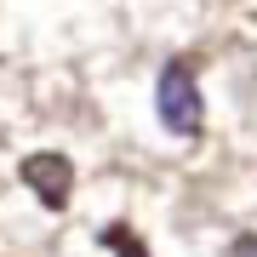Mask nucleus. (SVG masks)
I'll return each instance as SVG.
<instances>
[{
	"instance_id": "obj_3",
	"label": "nucleus",
	"mask_w": 257,
	"mask_h": 257,
	"mask_svg": "<svg viewBox=\"0 0 257 257\" xmlns=\"http://www.w3.org/2000/svg\"><path fill=\"white\" fill-rule=\"evenodd\" d=\"M109 246H114L120 257H149L143 246H132V234H126V229H109Z\"/></svg>"
},
{
	"instance_id": "obj_2",
	"label": "nucleus",
	"mask_w": 257,
	"mask_h": 257,
	"mask_svg": "<svg viewBox=\"0 0 257 257\" xmlns=\"http://www.w3.org/2000/svg\"><path fill=\"white\" fill-rule=\"evenodd\" d=\"M23 183L35 189L52 211H63L69 194H74V166H69L63 155H29V160H23Z\"/></svg>"
},
{
	"instance_id": "obj_4",
	"label": "nucleus",
	"mask_w": 257,
	"mask_h": 257,
	"mask_svg": "<svg viewBox=\"0 0 257 257\" xmlns=\"http://www.w3.org/2000/svg\"><path fill=\"white\" fill-rule=\"evenodd\" d=\"M229 257H257V234H240L234 246H229Z\"/></svg>"
},
{
	"instance_id": "obj_1",
	"label": "nucleus",
	"mask_w": 257,
	"mask_h": 257,
	"mask_svg": "<svg viewBox=\"0 0 257 257\" xmlns=\"http://www.w3.org/2000/svg\"><path fill=\"white\" fill-rule=\"evenodd\" d=\"M155 109H160V126L172 132V138H200V126H206V103H200V80H194L189 63H166V69H160Z\"/></svg>"
}]
</instances>
